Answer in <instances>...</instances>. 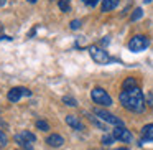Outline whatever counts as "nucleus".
<instances>
[{"mask_svg":"<svg viewBox=\"0 0 153 150\" xmlns=\"http://www.w3.org/2000/svg\"><path fill=\"white\" fill-rule=\"evenodd\" d=\"M94 114L99 116V119H102L104 122H109V124L117 125V127H123V122L119 119V117H115L114 114L107 112V110H104V109H94Z\"/></svg>","mask_w":153,"mask_h":150,"instance_id":"39448f33","label":"nucleus"},{"mask_svg":"<svg viewBox=\"0 0 153 150\" xmlns=\"http://www.w3.org/2000/svg\"><path fill=\"white\" fill-rule=\"evenodd\" d=\"M117 150H128V149H125V147H123V149H117Z\"/></svg>","mask_w":153,"mask_h":150,"instance_id":"c85d7f7f","label":"nucleus"},{"mask_svg":"<svg viewBox=\"0 0 153 150\" xmlns=\"http://www.w3.org/2000/svg\"><path fill=\"white\" fill-rule=\"evenodd\" d=\"M66 124L69 127H73V129H76V130H82L84 129L82 124H81V120L77 119L76 116H66Z\"/></svg>","mask_w":153,"mask_h":150,"instance_id":"1a4fd4ad","label":"nucleus"},{"mask_svg":"<svg viewBox=\"0 0 153 150\" xmlns=\"http://www.w3.org/2000/svg\"><path fill=\"white\" fill-rule=\"evenodd\" d=\"M122 106L125 107L127 110H132V112H143L145 110V96L143 93L140 91V87H133V89H127V91H122L119 96Z\"/></svg>","mask_w":153,"mask_h":150,"instance_id":"f257e3e1","label":"nucleus"},{"mask_svg":"<svg viewBox=\"0 0 153 150\" xmlns=\"http://www.w3.org/2000/svg\"><path fill=\"white\" fill-rule=\"evenodd\" d=\"M114 140H115V137H114V135L105 134V135L102 137V145L104 147H109V145H112V143H114Z\"/></svg>","mask_w":153,"mask_h":150,"instance_id":"2eb2a0df","label":"nucleus"},{"mask_svg":"<svg viewBox=\"0 0 153 150\" xmlns=\"http://www.w3.org/2000/svg\"><path fill=\"white\" fill-rule=\"evenodd\" d=\"M89 119H91V122H92V124H94V125H96V127H99V129H102V130H107L105 124L99 122V120H97V117H89Z\"/></svg>","mask_w":153,"mask_h":150,"instance_id":"6ab92c4d","label":"nucleus"},{"mask_svg":"<svg viewBox=\"0 0 153 150\" xmlns=\"http://www.w3.org/2000/svg\"><path fill=\"white\" fill-rule=\"evenodd\" d=\"M36 127L40 130H45V132H46V130H50V125H48L46 120H36Z\"/></svg>","mask_w":153,"mask_h":150,"instance_id":"a211bd4d","label":"nucleus"},{"mask_svg":"<svg viewBox=\"0 0 153 150\" xmlns=\"http://www.w3.org/2000/svg\"><path fill=\"white\" fill-rule=\"evenodd\" d=\"M22 137H23L27 142H30V143L36 142V135H35V134H31V132H28V130H23V132H22Z\"/></svg>","mask_w":153,"mask_h":150,"instance_id":"4468645a","label":"nucleus"},{"mask_svg":"<svg viewBox=\"0 0 153 150\" xmlns=\"http://www.w3.org/2000/svg\"><path fill=\"white\" fill-rule=\"evenodd\" d=\"M63 102L64 104H66V106H71V107H74V106H76V99H74V97H71V96H64L63 97Z\"/></svg>","mask_w":153,"mask_h":150,"instance_id":"f3484780","label":"nucleus"},{"mask_svg":"<svg viewBox=\"0 0 153 150\" xmlns=\"http://www.w3.org/2000/svg\"><path fill=\"white\" fill-rule=\"evenodd\" d=\"M91 97H92V101L96 104H100V106H112V97L107 94L105 89H102V87H94L92 91H91Z\"/></svg>","mask_w":153,"mask_h":150,"instance_id":"f03ea898","label":"nucleus"},{"mask_svg":"<svg viewBox=\"0 0 153 150\" xmlns=\"http://www.w3.org/2000/svg\"><path fill=\"white\" fill-rule=\"evenodd\" d=\"M69 27H71V30H79V28H81V22L79 20H73L69 23Z\"/></svg>","mask_w":153,"mask_h":150,"instance_id":"412c9836","label":"nucleus"},{"mask_svg":"<svg viewBox=\"0 0 153 150\" xmlns=\"http://www.w3.org/2000/svg\"><path fill=\"white\" fill-rule=\"evenodd\" d=\"M89 54L92 56V60L96 61L97 64H107L110 61L107 51L102 50V48H99V46H91L89 48Z\"/></svg>","mask_w":153,"mask_h":150,"instance_id":"20e7f679","label":"nucleus"},{"mask_svg":"<svg viewBox=\"0 0 153 150\" xmlns=\"http://www.w3.org/2000/svg\"><path fill=\"white\" fill-rule=\"evenodd\" d=\"M143 2H145V4H152L153 0H143Z\"/></svg>","mask_w":153,"mask_h":150,"instance_id":"a878e982","label":"nucleus"},{"mask_svg":"<svg viewBox=\"0 0 153 150\" xmlns=\"http://www.w3.org/2000/svg\"><path fill=\"white\" fill-rule=\"evenodd\" d=\"M46 143L50 147H61L64 143V139L59 135V134H51V135L46 137Z\"/></svg>","mask_w":153,"mask_h":150,"instance_id":"6e6552de","label":"nucleus"},{"mask_svg":"<svg viewBox=\"0 0 153 150\" xmlns=\"http://www.w3.org/2000/svg\"><path fill=\"white\" fill-rule=\"evenodd\" d=\"M13 139H15V142H17L18 145L22 147V149H27V150H33V147L30 145V142H27V140H25L23 137H22V134H17V135H15Z\"/></svg>","mask_w":153,"mask_h":150,"instance_id":"f8f14e48","label":"nucleus"},{"mask_svg":"<svg viewBox=\"0 0 153 150\" xmlns=\"http://www.w3.org/2000/svg\"><path fill=\"white\" fill-rule=\"evenodd\" d=\"M146 99H148V104H150V106L153 107V94H152V93L148 94V97H146Z\"/></svg>","mask_w":153,"mask_h":150,"instance_id":"b1692460","label":"nucleus"},{"mask_svg":"<svg viewBox=\"0 0 153 150\" xmlns=\"http://www.w3.org/2000/svg\"><path fill=\"white\" fill-rule=\"evenodd\" d=\"M142 15H143V10L142 8H135V10H133V13H132V17H130V20L132 22H137V20H140V18H142Z\"/></svg>","mask_w":153,"mask_h":150,"instance_id":"dca6fc26","label":"nucleus"},{"mask_svg":"<svg viewBox=\"0 0 153 150\" xmlns=\"http://www.w3.org/2000/svg\"><path fill=\"white\" fill-rule=\"evenodd\" d=\"M5 2H7V0H0V5H5Z\"/></svg>","mask_w":153,"mask_h":150,"instance_id":"bb28decb","label":"nucleus"},{"mask_svg":"<svg viewBox=\"0 0 153 150\" xmlns=\"http://www.w3.org/2000/svg\"><path fill=\"white\" fill-rule=\"evenodd\" d=\"M142 137H143V142L148 140V142H153V124H148L142 129Z\"/></svg>","mask_w":153,"mask_h":150,"instance_id":"9d476101","label":"nucleus"},{"mask_svg":"<svg viewBox=\"0 0 153 150\" xmlns=\"http://www.w3.org/2000/svg\"><path fill=\"white\" fill-rule=\"evenodd\" d=\"M23 96H31V91L30 89H27V87H22V86H18V87H12L10 91H8V94H7V99L10 101V102H17V101H20Z\"/></svg>","mask_w":153,"mask_h":150,"instance_id":"423d86ee","label":"nucleus"},{"mask_svg":"<svg viewBox=\"0 0 153 150\" xmlns=\"http://www.w3.org/2000/svg\"><path fill=\"white\" fill-rule=\"evenodd\" d=\"M28 2H30V4H36V0H28Z\"/></svg>","mask_w":153,"mask_h":150,"instance_id":"cd10ccee","label":"nucleus"},{"mask_svg":"<svg viewBox=\"0 0 153 150\" xmlns=\"http://www.w3.org/2000/svg\"><path fill=\"white\" fill-rule=\"evenodd\" d=\"M112 135L115 137L117 140H120V142H132V139H133L130 130H127L125 127H115Z\"/></svg>","mask_w":153,"mask_h":150,"instance_id":"0eeeda50","label":"nucleus"},{"mask_svg":"<svg viewBox=\"0 0 153 150\" xmlns=\"http://www.w3.org/2000/svg\"><path fill=\"white\" fill-rule=\"evenodd\" d=\"M82 2H84L86 5H89V7H96L99 0H82Z\"/></svg>","mask_w":153,"mask_h":150,"instance_id":"4be33fe9","label":"nucleus"},{"mask_svg":"<svg viewBox=\"0 0 153 150\" xmlns=\"http://www.w3.org/2000/svg\"><path fill=\"white\" fill-rule=\"evenodd\" d=\"M58 5H59V8L63 12H69V4H68V0H66V2H64V0H61Z\"/></svg>","mask_w":153,"mask_h":150,"instance_id":"aec40b11","label":"nucleus"},{"mask_svg":"<svg viewBox=\"0 0 153 150\" xmlns=\"http://www.w3.org/2000/svg\"><path fill=\"white\" fill-rule=\"evenodd\" d=\"M120 0H102V12H110L119 5Z\"/></svg>","mask_w":153,"mask_h":150,"instance_id":"9b49d317","label":"nucleus"},{"mask_svg":"<svg viewBox=\"0 0 153 150\" xmlns=\"http://www.w3.org/2000/svg\"><path fill=\"white\" fill-rule=\"evenodd\" d=\"M133 87H137L135 79H133V78H127V79L123 81V84H122V89L127 91V89H133Z\"/></svg>","mask_w":153,"mask_h":150,"instance_id":"ddd939ff","label":"nucleus"},{"mask_svg":"<svg viewBox=\"0 0 153 150\" xmlns=\"http://www.w3.org/2000/svg\"><path fill=\"white\" fill-rule=\"evenodd\" d=\"M0 40H12V38L7 37V35H0Z\"/></svg>","mask_w":153,"mask_h":150,"instance_id":"393cba45","label":"nucleus"},{"mask_svg":"<svg viewBox=\"0 0 153 150\" xmlns=\"http://www.w3.org/2000/svg\"><path fill=\"white\" fill-rule=\"evenodd\" d=\"M0 143H2V145H5V143H7V135H5L2 130H0Z\"/></svg>","mask_w":153,"mask_h":150,"instance_id":"5701e85b","label":"nucleus"},{"mask_svg":"<svg viewBox=\"0 0 153 150\" xmlns=\"http://www.w3.org/2000/svg\"><path fill=\"white\" fill-rule=\"evenodd\" d=\"M150 45V40L143 35H135L132 40L128 41V50L133 51V53H140V51L146 50Z\"/></svg>","mask_w":153,"mask_h":150,"instance_id":"7ed1b4c3","label":"nucleus"}]
</instances>
